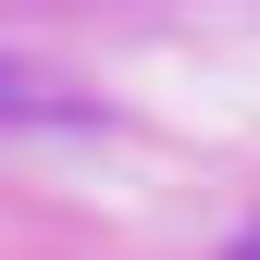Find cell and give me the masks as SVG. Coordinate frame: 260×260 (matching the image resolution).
Instances as JSON below:
<instances>
[{
  "label": "cell",
  "instance_id": "1",
  "mask_svg": "<svg viewBox=\"0 0 260 260\" xmlns=\"http://www.w3.org/2000/svg\"><path fill=\"white\" fill-rule=\"evenodd\" d=\"M25 112H50V100H38V87H13V75H0V124H25Z\"/></svg>",
  "mask_w": 260,
  "mask_h": 260
}]
</instances>
